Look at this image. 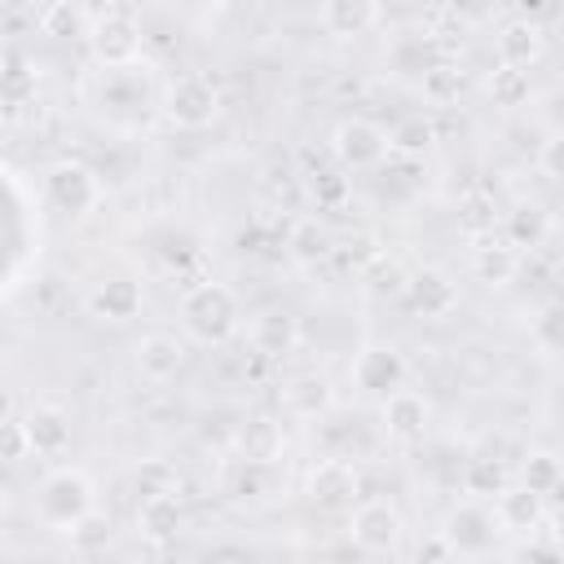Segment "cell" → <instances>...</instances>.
<instances>
[{
    "instance_id": "obj_38",
    "label": "cell",
    "mask_w": 564,
    "mask_h": 564,
    "mask_svg": "<svg viewBox=\"0 0 564 564\" xmlns=\"http://www.w3.org/2000/svg\"><path fill=\"white\" fill-rule=\"evenodd\" d=\"M9 66V40H4V31H0V70Z\"/></svg>"
},
{
    "instance_id": "obj_4",
    "label": "cell",
    "mask_w": 564,
    "mask_h": 564,
    "mask_svg": "<svg viewBox=\"0 0 564 564\" xmlns=\"http://www.w3.org/2000/svg\"><path fill=\"white\" fill-rule=\"evenodd\" d=\"M163 115H167V123H176V128H185V132H198V128H207L216 115H220V88L207 79V75H198V70H185V75H176L167 88H163Z\"/></svg>"
},
{
    "instance_id": "obj_17",
    "label": "cell",
    "mask_w": 564,
    "mask_h": 564,
    "mask_svg": "<svg viewBox=\"0 0 564 564\" xmlns=\"http://www.w3.org/2000/svg\"><path fill=\"white\" fill-rule=\"evenodd\" d=\"M234 449H238V463H260V467H273L286 449V436H282V423L269 419V414H251L234 427Z\"/></svg>"
},
{
    "instance_id": "obj_26",
    "label": "cell",
    "mask_w": 564,
    "mask_h": 564,
    "mask_svg": "<svg viewBox=\"0 0 564 564\" xmlns=\"http://www.w3.org/2000/svg\"><path fill=\"white\" fill-rule=\"evenodd\" d=\"M485 93H489V101H494V106L516 110V106H524V101H529L533 84H529V70H516V66H494V70H489V79H485Z\"/></svg>"
},
{
    "instance_id": "obj_5",
    "label": "cell",
    "mask_w": 564,
    "mask_h": 564,
    "mask_svg": "<svg viewBox=\"0 0 564 564\" xmlns=\"http://www.w3.org/2000/svg\"><path fill=\"white\" fill-rule=\"evenodd\" d=\"M44 198H48L53 212L79 220L101 203V176L79 159H57L44 172Z\"/></svg>"
},
{
    "instance_id": "obj_37",
    "label": "cell",
    "mask_w": 564,
    "mask_h": 564,
    "mask_svg": "<svg viewBox=\"0 0 564 564\" xmlns=\"http://www.w3.org/2000/svg\"><path fill=\"white\" fill-rule=\"evenodd\" d=\"M516 564H560V551H555V542H529L516 555Z\"/></svg>"
},
{
    "instance_id": "obj_25",
    "label": "cell",
    "mask_w": 564,
    "mask_h": 564,
    "mask_svg": "<svg viewBox=\"0 0 564 564\" xmlns=\"http://www.w3.org/2000/svg\"><path fill=\"white\" fill-rule=\"evenodd\" d=\"M502 238L520 251V247H538L542 238H546V212L538 207V203H516L511 212H507V220H502Z\"/></svg>"
},
{
    "instance_id": "obj_31",
    "label": "cell",
    "mask_w": 564,
    "mask_h": 564,
    "mask_svg": "<svg viewBox=\"0 0 564 564\" xmlns=\"http://www.w3.org/2000/svg\"><path fill=\"white\" fill-rule=\"evenodd\" d=\"M308 189H313L317 207H344V198H348V176H344V172H313Z\"/></svg>"
},
{
    "instance_id": "obj_23",
    "label": "cell",
    "mask_w": 564,
    "mask_h": 564,
    "mask_svg": "<svg viewBox=\"0 0 564 564\" xmlns=\"http://www.w3.org/2000/svg\"><path fill=\"white\" fill-rule=\"evenodd\" d=\"M330 251H335V234H330V225L322 216H295L286 225V256L295 264H317Z\"/></svg>"
},
{
    "instance_id": "obj_21",
    "label": "cell",
    "mask_w": 564,
    "mask_h": 564,
    "mask_svg": "<svg viewBox=\"0 0 564 564\" xmlns=\"http://www.w3.org/2000/svg\"><path fill=\"white\" fill-rule=\"evenodd\" d=\"M542 516H546L542 498H538L533 489H524L520 480H516V485H502L498 498H494V520H498V529L533 533V529L542 524Z\"/></svg>"
},
{
    "instance_id": "obj_2",
    "label": "cell",
    "mask_w": 564,
    "mask_h": 564,
    "mask_svg": "<svg viewBox=\"0 0 564 564\" xmlns=\"http://www.w3.org/2000/svg\"><path fill=\"white\" fill-rule=\"evenodd\" d=\"M238 317H242L238 295L225 282H198L181 295V326L203 348H220L238 330Z\"/></svg>"
},
{
    "instance_id": "obj_39",
    "label": "cell",
    "mask_w": 564,
    "mask_h": 564,
    "mask_svg": "<svg viewBox=\"0 0 564 564\" xmlns=\"http://www.w3.org/2000/svg\"><path fill=\"white\" fill-rule=\"evenodd\" d=\"M397 564H419V560H397Z\"/></svg>"
},
{
    "instance_id": "obj_28",
    "label": "cell",
    "mask_w": 564,
    "mask_h": 564,
    "mask_svg": "<svg viewBox=\"0 0 564 564\" xmlns=\"http://www.w3.org/2000/svg\"><path fill=\"white\" fill-rule=\"evenodd\" d=\"M35 22H40L44 35H84L88 9H75V4H66V0H57V4H44V9L35 13Z\"/></svg>"
},
{
    "instance_id": "obj_30",
    "label": "cell",
    "mask_w": 564,
    "mask_h": 564,
    "mask_svg": "<svg viewBox=\"0 0 564 564\" xmlns=\"http://www.w3.org/2000/svg\"><path fill=\"white\" fill-rule=\"evenodd\" d=\"M463 485H467V494H498L507 480H502V467L494 458H471L463 471Z\"/></svg>"
},
{
    "instance_id": "obj_33",
    "label": "cell",
    "mask_w": 564,
    "mask_h": 564,
    "mask_svg": "<svg viewBox=\"0 0 564 564\" xmlns=\"http://www.w3.org/2000/svg\"><path fill=\"white\" fill-rule=\"evenodd\" d=\"M463 229H467V234H476V238L494 234V203H489V198H480V194H471V198L463 203Z\"/></svg>"
},
{
    "instance_id": "obj_12",
    "label": "cell",
    "mask_w": 564,
    "mask_h": 564,
    "mask_svg": "<svg viewBox=\"0 0 564 564\" xmlns=\"http://www.w3.org/2000/svg\"><path fill=\"white\" fill-rule=\"evenodd\" d=\"M278 401L291 419H304V423H317L335 410V383L322 375V370H295L282 379L278 388Z\"/></svg>"
},
{
    "instance_id": "obj_29",
    "label": "cell",
    "mask_w": 564,
    "mask_h": 564,
    "mask_svg": "<svg viewBox=\"0 0 564 564\" xmlns=\"http://www.w3.org/2000/svg\"><path fill=\"white\" fill-rule=\"evenodd\" d=\"M427 145H432V123L423 115H410L388 132V150H397V154H423Z\"/></svg>"
},
{
    "instance_id": "obj_15",
    "label": "cell",
    "mask_w": 564,
    "mask_h": 564,
    "mask_svg": "<svg viewBox=\"0 0 564 564\" xmlns=\"http://www.w3.org/2000/svg\"><path fill=\"white\" fill-rule=\"evenodd\" d=\"M141 304H145V286L132 273H115V278H106L88 291V308L101 322H132L141 313Z\"/></svg>"
},
{
    "instance_id": "obj_18",
    "label": "cell",
    "mask_w": 564,
    "mask_h": 564,
    "mask_svg": "<svg viewBox=\"0 0 564 564\" xmlns=\"http://www.w3.org/2000/svg\"><path fill=\"white\" fill-rule=\"evenodd\" d=\"M137 529L141 538L150 542H172L181 529H185V502L176 489H163V494H145L141 507H137Z\"/></svg>"
},
{
    "instance_id": "obj_1",
    "label": "cell",
    "mask_w": 564,
    "mask_h": 564,
    "mask_svg": "<svg viewBox=\"0 0 564 564\" xmlns=\"http://www.w3.org/2000/svg\"><path fill=\"white\" fill-rule=\"evenodd\" d=\"M84 44H88V53H93V62H97L101 70L137 66V62H141V48H145L141 13H137L132 4H101V9H88Z\"/></svg>"
},
{
    "instance_id": "obj_14",
    "label": "cell",
    "mask_w": 564,
    "mask_h": 564,
    "mask_svg": "<svg viewBox=\"0 0 564 564\" xmlns=\"http://www.w3.org/2000/svg\"><path fill=\"white\" fill-rule=\"evenodd\" d=\"M405 300L419 317H449L458 308V282L436 269V264H423L405 278Z\"/></svg>"
},
{
    "instance_id": "obj_9",
    "label": "cell",
    "mask_w": 564,
    "mask_h": 564,
    "mask_svg": "<svg viewBox=\"0 0 564 564\" xmlns=\"http://www.w3.org/2000/svg\"><path fill=\"white\" fill-rule=\"evenodd\" d=\"M405 357H401V348L397 344H383V339H370V344H361L357 348V357H352V366H348V375H352V383H357V392H366V397H388V392H397V388H405Z\"/></svg>"
},
{
    "instance_id": "obj_10",
    "label": "cell",
    "mask_w": 564,
    "mask_h": 564,
    "mask_svg": "<svg viewBox=\"0 0 564 564\" xmlns=\"http://www.w3.org/2000/svg\"><path fill=\"white\" fill-rule=\"evenodd\" d=\"M304 494L313 507L322 511H344V507H357V494H361V471L357 463H348L344 454H326L308 467V480H304Z\"/></svg>"
},
{
    "instance_id": "obj_8",
    "label": "cell",
    "mask_w": 564,
    "mask_h": 564,
    "mask_svg": "<svg viewBox=\"0 0 564 564\" xmlns=\"http://www.w3.org/2000/svg\"><path fill=\"white\" fill-rule=\"evenodd\" d=\"M498 533H502V529H498L494 511L480 507V502H458V507H449L445 520H441V538H445V546H449L454 555H463V560L489 555L494 542H498Z\"/></svg>"
},
{
    "instance_id": "obj_34",
    "label": "cell",
    "mask_w": 564,
    "mask_h": 564,
    "mask_svg": "<svg viewBox=\"0 0 564 564\" xmlns=\"http://www.w3.org/2000/svg\"><path fill=\"white\" fill-rule=\"evenodd\" d=\"M0 93H4L9 101H22V97L31 93V70H26L22 62H9V66L0 70Z\"/></svg>"
},
{
    "instance_id": "obj_13",
    "label": "cell",
    "mask_w": 564,
    "mask_h": 564,
    "mask_svg": "<svg viewBox=\"0 0 564 564\" xmlns=\"http://www.w3.org/2000/svg\"><path fill=\"white\" fill-rule=\"evenodd\" d=\"M132 366L145 383H167L185 370V339H176L167 330H150L132 344Z\"/></svg>"
},
{
    "instance_id": "obj_20",
    "label": "cell",
    "mask_w": 564,
    "mask_h": 564,
    "mask_svg": "<svg viewBox=\"0 0 564 564\" xmlns=\"http://www.w3.org/2000/svg\"><path fill=\"white\" fill-rule=\"evenodd\" d=\"M379 18H383V9H379L375 0H326V4L317 9L322 31H326V35H339V40L366 35L370 26H379Z\"/></svg>"
},
{
    "instance_id": "obj_35",
    "label": "cell",
    "mask_w": 564,
    "mask_h": 564,
    "mask_svg": "<svg viewBox=\"0 0 564 564\" xmlns=\"http://www.w3.org/2000/svg\"><path fill=\"white\" fill-rule=\"evenodd\" d=\"M538 339H542L546 352H555V344H560V308H555V304H546V308L538 313Z\"/></svg>"
},
{
    "instance_id": "obj_16",
    "label": "cell",
    "mask_w": 564,
    "mask_h": 564,
    "mask_svg": "<svg viewBox=\"0 0 564 564\" xmlns=\"http://www.w3.org/2000/svg\"><path fill=\"white\" fill-rule=\"evenodd\" d=\"M22 427H26V441H31V454H44V458H57L70 449V414L53 401H35L26 414H22Z\"/></svg>"
},
{
    "instance_id": "obj_19",
    "label": "cell",
    "mask_w": 564,
    "mask_h": 564,
    "mask_svg": "<svg viewBox=\"0 0 564 564\" xmlns=\"http://www.w3.org/2000/svg\"><path fill=\"white\" fill-rule=\"evenodd\" d=\"M471 273H476V282H485V286H507V282L520 273V251H516L507 238L485 234V238H476V247H471Z\"/></svg>"
},
{
    "instance_id": "obj_3",
    "label": "cell",
    "mask_w": 564,
    "mask_h": 564,
    "mask_svg": "<svg viewBox=\"0 0 564 564\" xmlns=\"http://www.w3.org/2000/svg\"><path fill=\"white\" fill-rule=\"evenodd\" d=\"M97 511V489L79 467H53L35 485V516L62 533H70L79 520Z\"/></svg>"
},
{
    "instance_id": "obj_7",
    "label": "cell",
    "mask_w": 564,
    "mask_h": 564,
    "mask_svg": "<svg viewBox=\"0 0 564 564\" xmlns=\"http://www.w3.org/2000/svg\"><path fill=\"white\" fill-rule=\"evenodd\" d=\"M330 154H335L339 167H348V172H370V167H379L392 150H388V132H383L375 119L348 115V119H339L335 132H330Z\"/></svg>"
},
{
    "instance_id": "obj_11",
    "label": "cell",
    "mask_w": 564,
    "mask_h": 564,
    "mask_svg": "<svg viewBox=\"0 0 564 564\" xmlns=\"http://www.w3.org/2000/svg\"><path fill=\"white\" fill-rule=\"evenodd\" d=\"M427 423H432V401H427L423 392H414V388H397V392H388V397L379 401V427H383V436L397 441V445L423 441Z\"/></svg>"
},
{
    "instance_id": "obj_22",
    "label": "cell",
    "mask_w": 564,
    "mask_h": 564,
    "mask_svg": "<svg viewBox=\"0 0 564 564\" xmlns=\"http://www.w3.org/2000/svg\"><path fill=\"white\" fill-rule=\"evenodd\" d=\"M538 57H542V26L538 22L511 18V22L498 26V66L529 70Z\"/></svg>"
},
{
    "instance_id": "obj_6",
    "label": "cell",
    "mask_w": 564,
    "mask_h": 564,
    "mask_svg": "<svg viewBox=\"0 0 564 564\" xmlns=\"http://www.w3.org/2000/svg\"><path fill=\"white\" fill-rule=\"evenodd\" d=\"M348 538L366 555H392L405 542V520L388 498H361L348 511Z\"/></svg>"
},
{
    "instance_id": "obj_32",
    "label": "cell",
    "mask_w": 564,
    "mask_h": 564,
    "mask_svg": "<svg viewBox=\"0 0 564 564\" xmlns=\"http://www.w3.org/2000/svg\"><path fill=\"white\" fill-rule=\"evenodd\" d=\"M31 454V441H26V427L22 419H0V463H22Z\"/></svg>"
},
{
    "instance_id": "obj_27",
    "label": "cell",
    "mask_w": 564,
    "mask_h": 564,
    "mask_svg": "<svg viewBox=\"0 0 564 564\" xmlns=\"http://www.w3.org/2000/svg\"><path fill=\"white\" fill-rule=\"evenodd\" d=\"M520 485L533 489L538 498L555 494V489H560V458H555L551 449H529L524 463H520Z\"/></svg>"
},
{
    "instance_id": "obj_24",
    "label": "cell",
    "mask_w": 564,
    "mask_h": 564,
    "mask_svg": "<svg viewBox=\"0 0 564 564\" xmlns=\"http://www.w3.org/2000/svg\"><path fill=\"white\" fill-rule=\"evenodd\" d=\"M300 344V322L286 308H269L251 322V348L264 357H286Z\"/></svg>"
},
{
    "instance_id": "obj_36",
    "label": "cell",
    "mask_w": 564,
    "mask_h": 564,
    "mask_svg": "<svg viewBox=\"0 0 564 564\" xmlns=\"http://www.w3.org/2000/svg\"><path fill=\"white\" fill-rule=\"evenodd\" d=\"M538 167H542V176H560V132H551L546 141H542V150H538Z\"/></svg>"
}]
</instances>
